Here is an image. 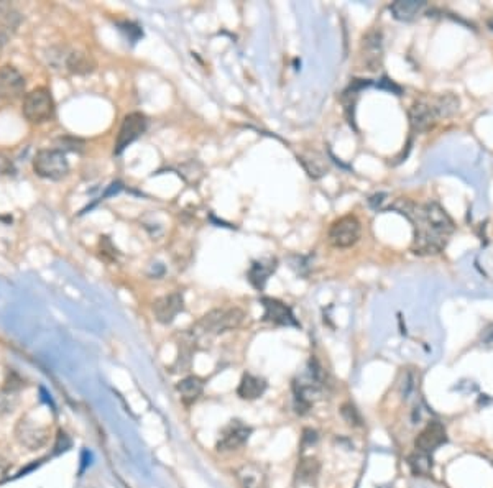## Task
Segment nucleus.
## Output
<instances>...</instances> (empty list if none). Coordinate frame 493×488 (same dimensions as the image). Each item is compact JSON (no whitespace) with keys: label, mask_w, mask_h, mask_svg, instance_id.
<instances>
[{"label":"nucleus","mask_w":493,"mask_h":488,"mask_svg":"<svg viewBox=\"0 0 493 488\" xmlns=\"http://www.w3.org/2000/svg\"><path fill=\"white\" fill-rule=\"evenodd\" d=\"M260 302L263 306V320H267V323L283 325V327H299L301 325L298 323L292 307L285 305L283 301L276 300V298L263 296Z\"/></svg>","instance_id":"obj_10"},{"label":"nucleus","mask_w":493,"mask_h":488,"mask_svg":"<svg viewBox=\"0 0 493 488\" xmlns=\"http://www.w3.org/2000/svg\"><path fill=\"white\" fill-rule=\"evenodd\" d=\"M383 39L378 30H370L364 37L362 60L368 71H377L383 61Z\"/></svg>","instance_id":"obj_14"},{"label":"nucleus","mask_w":493,"mask_h":488,"mask_svg":"<svg viewBox=\"0 0 493 488\" xmlns=\"http://www.w3.org/2000/svg\"><path fill=\"white\" fill-rule=\"evenodd\" d=\"M316 441H318V434H316V431L306 429L305 433H303V449H306L307 446H312Z\"/></svg>","instance_id":"obj_27"},{"label":"nucleus","mask_w":493,"mask_h":488,"mask_svg":"<svg viewBox=\"0 0 493 488\" xmlns=\"http://www.w3.org/2000/svg\"><path fill=\"white\" fill-rule=\"evenodd\" d=\"M33 171L39 178L60 181L69 173V163L61 150H39L33 158Z\"/></svg>","instance_id":"obj_8"},{"label":"nucleus","mask_w":493,"mask_h":488,"mask_svg":"<svg viewBox=\"0 0 493 488\" xmlns=\"http://www.w3.org/2000/svg\"><path fill=\"white\" fill-rule=\"evenodd\" d=\"M17 437L21 444H25L30 449H37V447L43 446L46 441L45 431L37 429V426L28 424L26 421L21 419L19 428H17Z\"/></svg>","instance_id":"obj_22"},{"label":"nucleus","mask_w":493,"mask_h":488,"mask_svg":"<svg viewBox=\"0 0 493 488\" xmlns=\"http://www.w3.org/2000/svg\"><path fill=\"white\" fill-rule=\"evenodd\" d=\"M391 209L406 215L413 224L411 252L415 255H436L446 248L449 239L454 234L456 224L439 202L429 201L426 204L402 199L395 202Z\"/></svg>","instance_id":"obj_1"},{"label":"nucleus","mask_w":493,"mask_h":488,"mask_svg":"<svg viewBox=\"0 0 493 488\" xmlns=\"http://www.w3.org/2000/svg\"><path fill=\"white\" fill-rule=\"evenodd\" d=\"M13 171V166L8 158H6L3 155H0V173L2 174H10Z\"/></svg>","instance_id":"obj_28"},{"label":"nucleus","mask_w":493,"mask_h":488,"mask_svg":"<svg viewBox=\"0 0 493 488\" xmlns=\"http://www.w3.org/2000/svg\"><path fill=\"white\" fill-rule=\"evenodd\" d=\"M488 26H490V28L493 30V19H492V20H488Z\"/></svg>","instance_id":"obj_31"},{"label":"nucleus","mask_w":493,"mask_h":488,"mask_svg":"<svg viewBox=\"0 0 493 488\" xmlns=\"http://www.w3.org/2000/svg\"><path fill=\"white\" fill-rule=\"evenodd\" d=\"M252 436V428L242 423V421H231L221 431V437L217 441V451H235L249 441Z\"/></svg>","instance_id":"obj_11"},{"label":"nucleus","mask_w":493,"mask_h":488,"mask_svg":"<svg viewBox=\"0 0 493 488\" xmlns=\"http://www.w3.org/2000/svg\"><path fill=\"white\" fill-rule=\"evenodd\" d=\"M48 63L55 69L71 74H87L96 68V61L89 53L71 46H56L48 51Z\"/></svg>","instance_id":"obj_5"},{"label":"nucleus","mask_w":493,"mask_h":488,"mask_svg":"<svg viewBox=\"0 0 493 488\" xmlns=\"http://www.w3.org/2000/svg\"><path fill=\"white\" fill-rule=\"evenodd\" d=\"M265 391H267V381L263 380V378L255 377L252 373H245V375L242 377L239 388H237V395H239L242 399H249V401H252V399H257L262 397Z\"/></svg>","instance_id":"obj_20"},{"label":"nucleus","mask_w":493,"mask_h":488,"mask_svg":"<svg viewBox=\"0 0 493 488\" xmlns=\"http://www.w3.org/2000/svg\"><path fill=\"white\" fill-rule=\"evenodd\" d=\"M298 161L301 163L303 168L307 173V176L312 179H319L329 173V165L324 155H321L319 152L306 150L301 155H298Z\"/></svg>","instance_id":"obj_17"},{"label":"nucleus","mask_w":493,"mask_h":488,"mask_svg":"<svg viewBox=\"0 0 493 488\" xmlns=\"http://www.w3.org/2000/svg\"><path fill=\"white\" fill-rule=\"evenodd\" d=\"M446 441L447 436L444 426L438 423V421H431V423H428V426L421 431L420 436L416 437L415 447L416 452L431 455V452H434L438 447H441Z\"/></svg>","instance_id":"obj_13"},{"label":"nucleus","mask_w":493,"mask_h":488,"mask_svg":"<svg viewBox=\"0 0 493 488\" xmlns=\"http://www.w3.org/2000/svg\"><path fill=\"white\" fill-rule=\"evenodd\" d=\"M176 390L181 395V401L189 406V404L196 403L201 398L202 391H204V383L199 377H186L176 385Z\"/></svg>","instance_id":"obj_21"},{"label":"nucleus","mask_w":493,"mask_h":488,"mask_svg":"<svg viewBox=\"0 0 493 488\" xmlns=\"http://www.w3.org/2000/svg\"><path fill=\"white\" fill-rule=\"evenodd\" d=\"M319 470L321 465L318 460L312 459V457H306L298 464L296 482L301 483V485H312L319 476Z\"/></svg>","instance_id":"obj_23"},{"label":"nucleus","mask_w":493,"mask_h":488,"mask_svg":"<svg viewBox=\"0 0 493 488\" xmlns=\"http://www.w3.org/2000/svg\"><path fill=\"white\" fill-rule=\"evenodd\" d=\"M245 313L240 307H219L209 311L192 325V336H219L227 331H234L244 323Z\"/></svg>","instance_id":"obj_4"},{"label":"nucleus","mask_w":493,"mask_h":488,"mask_svg":"<svg viewBox=\"0 0 493 488\" xmlns=\"http://www.w3.org/2000/svg\"><path fill=\"white\" fill-rule=\"evenodd\" d=\"M431 455L421 454V452H416L415 455L409 457V465H411L413 470H415L416 473H428L431 467H433V464H431Z\"/></svg>","instance_id":"obj_24"},{"label":"nucleus","mask_w":493,"mask_h":488,"mask_svg":"<svg viewBox=\"0 0 493 488\" xmlns=\"http://www.w3.org/2000/svg\"><path fill=\"white\" fill-rule=\"evenodd\" d=\"M426 8V2L422 0H396L390 6L391 15L400 21L415 20L420 13Z\"/></svg>","instance_id":"obj_19"},{"label":"nucleus","mask_w":493,"mask_h":488,"mask_svg":"<svg viewBox=\"0 0 493 488\" xmlns=\"http://www.w3.org/2000/svg\"><path fill=\"white\" fill-rule=\"evenodd\" d=\"M24 116L32 124H45L55 118V100L51 98V92L45 87H38L25 96L24 100Z\"/></svg>","instance_id":"obj_6"},{"label":"nucleus","mask_w":493,"mask_h":488,"mask_svg":"<svg viewBox=\"0 0 493 488\" xmlns=\"http://www.w3.org/2000/svg\"><path fill=\"white\" fill-rule=\"evenodd\" d=\"M324 386V370L316 359L307 362L306 373L293 381L294 401H296V411L299 415H305L314 403V399L321 397Z\"/></svg>","instance_id":"obj_3"},{"label":"nucleus","mask_w":493,"mask_h":488,"mask_svg":"<svg viewBox=\"0 0 493 488\" xmlns=\"http://www.w3.org/2000/svg\"><path fill=\"white\" fill-rule=\"evenodd\" d=\"M184 309V298L179 291L165 294L153 302V314L158 323L170 324L173 323L181 311Z\"/></svg>","instance_id":"obj_12"},{"label":"nucleus","mask_w":493,"mask_h":488,"mask_svg":"<svg viewBox=\"0 0 493 488\" xmlns=\"http://www.w3.org/2000/svg\"><path fill=\"white\" fill-rule=\"evenodd\" d=\"M378 86H380V87H382V89H388V91H393V92H396V94H398V96H400V92H402V89H400V87H398V86H395V84H393V82H391L388 78H383V79H382V81H380V84H378Z\"/></svg>","instance_id":"obj_29"},{"label":"nucleus","mask_w":493,"mask_h":488,"mask_svg":"<svg viewBox=\"0 0 493 488\" xmlns=\"http://www.w3.org/2000/svg\"><path fill=\"white\" fill-rule=\"evenodd\" d=\"M383 197H386V195H375V196H372V197H370V199H368V202H370V206H372V208H373V209H378V208H382L383 201H385V199H383Z\"/></svg>","instance_id":"obj_30"},{"label":"nucleus","mask_w":493,"mask_h":488,"mask_svg":"<svg viewBox=\"0 0 493 488\" xmlns=\"http://www.w3.org/2000/svg\"><path fill=\"white\" fill-rule=\"evenodd\" d=\"M60 142H61V145H63V147H64V150L81 152L82 148H84V142H82V140H79V138H69V137H64V138H61Z\"/></svg>","instance_id":"obj_26"},{"label":"nucleus","mask_w":493,"mask_h":488,"mask_svg":"<svg viewBox=\"0 0 493 488\" xmlns=\"http://www.w3.org/2000/svg\"><path fill=\"white\" fill-rule=\"evenodd\" d=\"M362 237V224L355 215L347 214L332 222L329 228L328 242L334 248H350Z\"/></svg>","instance_id":"obj_7"},{"label":"nucleus","mask_w":493,"mask_h":488,"mask_svg":"<svg viewBox=\"0 0 493 488\" xmlns=\"http://www.w3.org/2000/svg\"><path fill=\"white\" fill-rule=\"evenodd\" d=\"M276 268H278V260L275 257L260 258V260L252 262L249 271H247V278L257 291H263V288L267 287L268 280L275 273Z\"/></svg>","instance_id":"obj_16"},{"label":"nucleus","mask_w":493,"mask_h":488,"mask_svg":"<svg viewBox=\"0 0 493 488\" xmlns=\"http://www.w3.org/2000/svg\"><path fill=\"white\" fill-rule=\"evenodd\" d=\"M25 79L12 66L0 68V99L15 100L24 94Z\"/></svg>","instance_id":"obj_15"},{"label":"nucleus","mask_w":493,"mask_h":488,"mask_svg":"<svg viewBox=\"0 0 493 488\" xmlns=\"http://www.w3.org/2000/svg\"><path fill=\"white\" fill-rule=\"evenodd\" d=\"M341 415L347 421V424H350V426H360V423H362V417H360L359 411L355 410V406H352V404H349V403L342 406Z\"/></svg>","instance_id":"obj_25"},{"label":"nucleus","mask_w":493,"mask_h":488,"mask_svg":"<svg viewBox=\"0 0 493 488\" xmlns=\"http://www.w3.org/2000/svg\"><path fill=\"white\" fill-rule=\"evenodd\" d=\"M237 480L242 488H267V473L257 464H245L237 469Z\"/></svg>","instance_id":"obj_18"},{"label":"nucleus","mask_w":493,"mask_h":488,"mask_svg":"<svg viewBox=\"0 0 493 488\" xmlns=\"http://www.w3.org/2000/svg\"><path fill=\"white\" fill-rule=\"evenodd\" d=\"M459 111V99L454 94H441L422 98L409 107V125L416 134H424L438 124L439 118H447Z\"/></svg>","instance_id":"obj_2"},{"label":"nucleus","mask_w":493,"mask_h":488,"mask_svg":"<svg viewBox=\"0 0 493 488\" xmlns=\"http://www.w3.org/2000/svg\"><path fill=\"white\" fill-rule=\"evenodd\" d=\"M147 117L140 112H132L129 116L123 117V122L116 140V150H114L116 155H120L129 145L134 143L136 138L142 137L145 130H147Z\"/></svg>","instance_id":"obj_9"}]
</instances>
